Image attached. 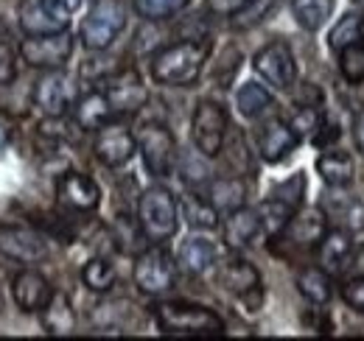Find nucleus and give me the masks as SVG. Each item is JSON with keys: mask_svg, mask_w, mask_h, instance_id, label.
I'll return each instance as SVG.
<instances>
[{"mask_svg": "<svg viewBox=\"0 0 364 341\" xmlns=\"http://www.w3.org/2000/svg\"><path fill=\"white\" fill-rule=\"evenodd\" d=\"M182 215L196 229H213V227H219V210H216V205L208 196H202V193H188L182 199Z\"/></svg>", "mask_w": 364, "mask_h": 341, "instance_id": "nucleus-26", "label": "nucleus"}, {"mask_svg": "<svg viewBox=\"0 0 364 341\" xmlns=\"http://www.w3.org/2000/svg\"><path fill=\"white\" fill-rule=\"evenodd\" d=\"M297 146H300V137L294 134V129L289 126L286 121H280V118L269 121L267 126L261 129V134H258V148H261V157L267 163H277V160L289 157Z\"/></svg>", "mask_w": 364, "mask_h": 341, "instance_id": "nucleus-21", "label": "nucleus"}, {"mask_svg": "<svg viewBox=\"0 0 364 341\" xmlns=\"http://www.w3.org/2000/svg\"><path fill=\"white\" fill-rule=\"evenodd\" d=\"M177 266L166 249H143L135 263V286L143 294H163L174 286Z\"/></svg>", "mask_w": 364, "mask_h": 341, "instance_id": "nucleus-11", "label": "nucleus"}, {"mask_svg": "<svg viewBox=\"0 0 364 341\" xmlns=\"http://www.w3.org/2000/svg\"><path fill=\"white\" fill-rule=\"evenodd\" d=\"M364 34V20L359 14H345L336 26H333V31H331V37H328V45L333 48V50H342V48H348V45H353L356 40H362Z\"/></svg>", "mask_w": 364, "mask_h": 341, "instance_id": "nucleus-32", "label": "nucleus"}, {"mask_svg": "<svg viewBox=\"0 0 364 341\" xmlns=\"http://www.w3.org/2000/svg\"><path fill=\"white\" fill-rule=\"evenodd\" d=\"M342 299H345L348 308H353V310L364 313V274L353 277V280H348V283L342 286Z\"/></svg>", "mask_w": 364, "mask_h": 341, "instance_id": "nucleus-39", "label": "nucleus"}, {"mask_svg": "<svg viewBox=\"0 0 364 341\" xmlns=\"http://www.w3.org/2000/svg\"><path fill=\"white\" fill-rule=\"evenodd\" d=\"M269 196H272V199H280V202H286V205L294 207V210H300L303 196H306V176H303V173H294L291 179L280 182Z\"/></svg>", "mask_w": 364, "mask_h": 341, "instance_id": "nucleus-37", "label": "nucleus"}, {"mask_svg": "<svg viewBox=\"0 0 364 341\" xmlns=\"http://www.w3.org/2000/svg\"><path fill=\"white\" fill-rule=\"evenodd\" d=\"M216 260H219V247L208 238H188L180 247V263L193 274L208 271L210 266H216Z\"/></svg>", "mask_w": 364, "mask_h": 341, "instance_id": "nucleus-24", "label": "nucleus"}, {"mask_svg": "<svg viewBox=\"0 0 364 341\" xmlns=\"http://www.w3.org/2000/svg\"><path fill=\"white\" fill-rule=\"evenodd\" d=\"M210 56L208 40H182L154 53L151 59V76L154 82L168 87H188L193 85Z\"/></svg>", "mask_w": 364, "mask_h": 341, "instance_id": "nucleus-1", "label": "nucleus"}, {"mask_svg": "<svg viewBox=\"0 0 364 341\" xmlns=\"http://www.w3.org/2000/svg\"><path fill=\"white\" fill-rule=\"evenodd\" d=\"M228 112L222 104L216 101H199L191 118V137L193 146L199 148L202 157H216L225 148V137H228Z\"/></svg>", "mask_w": 364, "mask_h": 341, "instance_id": "nucleus-6", "label": "nucleus"}, {"mask_svg": "<svg viewBox=\"0 0 364 341\" xmlns=\"http://www.w3.org/2000/svg\"><path fill=\"white\" fill-rule=\"evenodd\" d=\"M252 67L267 85L277 90H289L297 79V62L286 43H269L267 48H261L252 59Z\"/></svg>", "mask_w": 364, "mask_h": 341, "instance_id": "nucleus-12", "label": "nucleus"}, {"mask_svg": "<svg viewBox=\"0 0 364 341\" xmlns=\"http://www.w3.org/2000/svg\"><path fill=\"white\" fill-rule=\"evenodd\" d=\"M353 134H356V146L359 151H364V109L356 115V124H353Z\"/></svg>", "mask_w": 364, "mask_h": 341, "instance_id": "nucleus-43", "label": "nucleus"}, {"mask_svg": "<svg viewBox=\"0 0 364 341\" xmlns=\"http://www.w3.org/2000/svg\"><path fill=\"white\" fill-rule=\"evenodd\" d=\"M319 263L328 274H345L350 266H353V255H356V244L350 238V232L345 229H331L325 232V238L319 241L317 247Z\"/></svg>", "mask_w": 364, "mask_h": 341, "instance_id": "nucleus-19", "label": "nucleus"}, {"mask_svg": "<svg viewBox=\"0 0 364 341\" xmlns=\"http://www.w3.org/2000/svg\"><path fill=\"white\" fill-rule=\"evenodd\" d=\"M213 205H216V210L219 213H232L235 207H241L244 205V185L238 182V179H219V182H213V188H210V196H208Z\"/></svg>", "mask_w": 364, "mask_h": 341, "instance_id": "nucleus-30", "label": "nucleus"}, {"mask_svg": "<svg viewBox=\"0 0 364 341\" xmlns=\"http://www.w3.org/2000/svg\"><path fill=\"white\" fill-rule=\"evenodd\" d=\"M235 107H238V112L244 118H258L261 112H267L272 107V95H269V90H264L261 85L247 82L238 90V95H235Z\"/></svg>", "mask_w": 364, "mask_h": 341, "instance_id": "nucleus-29", "label": "nucleus"}, {"mask_svg": "<svg viewBox=\"0 0 364 341\" xmlns=\"http://www.w3.org/2000/svg\"><path fill=\"white\" fill-rule=\"evenodd\" d=\"M336 137H339V129L333 126V124H325V121H322V126H319L317 134H314V143H317L319 148H325V146L333 143Z\"/></svg>", "mask_w": 364, "mask_h": 341, "instance_id": "nucleus-42", "label": "nucleus"}, {"mask_svg": "<svg viewBox=\"0 0 364 341\" xmlns=\"http://www.w3.org/2000/svg\"><path fill=\"white\" fill-rule=\"evenodd\" d=\"M73 112H76V126L79 129H101L115 118V109H112L109 98L104 95V90H92L85 98H79Z\"/></svg>", "mask_w": 364, "mask_h": 341, "instance_id": "nucleus-22", "label": "nucleus"}, {"mask_svg": "<svg viewBox=\"0 0 364 341\" xmlns=\"http://www.w3.org/2000/svg\"><path fill=\"white\" fill-rule=\"evenodd\" d=\"M14 79V50L11 45L0 43V85Z\"/></svg>", "mask_w": 364, "mask_h": 341, "instance_id": "nucleus-40", "label": "nucleus"}, {"mask_svg": "<svg viewBox=\"0 0 364 341\" xmlns=\"http://www.w3.org/2000/svg\"><path fill=\"white\" fill-rule=\"evenodd\" d=\"M154 322L166 336H191L210 339L225 336V322L216 310L193 302H163L154 308Z\"/></svg>", "mask_w": 364, "mask_h": 341, "instance_id": "nucleus-2", "label": "nucleus"}, {"mask_svg": "<svg viewBox=\"0 0 364 341\" xmlns=\"http://www.w3.org/2000/svg\"><path fill=\"white\" fill-rule=\"evenodd\" d=\"M325 232H328V218L317 207L297 210V213L289 218V224L280 229V235L291 247H297V249H317L319 241L325 238Z\"/></svg>", "mask_w": 364, "mask_h": 341, "instance_id": "nucleus-17", "label": "nucleus"}, {"mask_svg": "<svg viewBox=\"0 0 364 341\" xmlns=\"http://www.w3.org/2000/svg\"><path fill=\"white\" fill-rule=\"evenodd\" d=\"M289 126L294 129V134H297L300 140H309V137H314L317 129L322 126V112H319L317 107L306 104V107H300V109L294 112V118L289 121Z\"/></svg>", "mask_w": 364, "mask_h": 341, "instance_id": "nucleus-36", "label": "nucleus"}, {"mask_svg": "<svg viewBox=\"0 0 364 341\" xmlns=\"http://www.w3.org/2000/svg\"><path fill=\"white\" fill-rule=\"evenodd\" d=\"M137 151V137L118 121H109L98 129L95 137V157L107 166V168H121L132 160Z\"/></svg>", "mask_w": 364, "mask_h": 341, "instance_id": "nucleus-13", "label": "nucleus"}, {"mask_svg": "<svg viewBox=\"0 0 364 341\" xmlns=\"http://www.w3.org/2000/svg\"><path fill=\"white\" fill-rule=\"evenodd\" d=\"M297 288L311 305H328L331 302V277L325 269H303L297 274Z\"/></svg>", "mask_w": 364, "mask_h": 341, "instance_id": "nucleus-28", "label": "nucleus"}, {"mask_svg": "<svg viewBox=\"0 0 364 341\" xmlns=\"http://www.w3.org/2000/svg\"><path fill=\"white\" fill-rule=\"evenodd\" d=\"M267 235L264 232V221L261 213L252 210V207H235L232 213H228L225 221V241H228L230 249H244L250 244H255V238Z\"/></svg>", "mask_w": 364, "mask_h": 341, "instance_id": "nucleus-20", "label": "nucleus"}, {"mask_svg": "<svg viewBox=\"0 0 364 341\" xmlns=\"http://www.w3.org/2000/svg\"><path fill=\"white\" fill-rule=\"evenodd\" d=\"M137 221L149 241H168L180 227V205L166 188H149L140 196Z\"/></svg>", "mask_w": 364, "mask_h": 341, "instance_id": "nucleus-3", "label": "nucleus"}, {"mask_svg": "<svg viewBox=\"0 0 364 341\" xmlns=\"http://www.w3.org/2000/svg\"><path fill=\"white\" fill-rule=\"evenodd\" d=\"M127 26V9L121 0H95L82 23V43L87 50H107Z\"/></svg>", "mask_w": 364, "mask_h": 341, "instance_id": "nucleus-5", "label": "nucleus"}, {"mask_svg": "<svg viewBox=\"0 0 364 341\" xmlns=\"http://www.w3.org/2000/svg\"><path fill=\"white\" fill-rule=\"evenodd\" d=\"M31 98H34V104L50 115V118H65L73 107H76V101H79V85H76V79L70 76V73H65L62 67L59 70H50L46 73L34 90H31Z\"/></svg>", "mask_w": 364, "mask_h": 341, "instance_id": "nucleus-7", "label": "nucleus"}, {"mask_svg": "<svg viewBox=\"0 0 364 341\" xmlns=\"http://www.w3.org/2000/svg\"><path fill=\"white\" fill-rule=\"evenodd\" d=\"M250 0H208V9L213 14H222V17H232L235 11H241Z\"/></svg>", "mask_w": 364, "mask_h": 341, "instance_id": "nucleus-41", "label": "nucleus"}, {"mask_svg": "<svg viewBox=\"0 0 364 341\" xmlns=\"http://www.w3.org/2000/svg\"><path fill=\"white\" fill-rule=\"evenodd\" d=\"M104 95L109 98L115 115H129L137 112L143 104H146V87L140 82L135 70H121V73H112L104 79Z\"/></svg>", "mask_w": 364, "mask_h": 341, "instance_id": "nucleus-15", "label": "nucleus"}, {"mask_svg": "<svg viewBox=\"0 0 364 341\" xmlns=\"http://www.w3.org/2000/svg\"><path fill=\"white\" fill-rule=\"evenodd\" d=\"M82 9V0H23L20 3V28L28 37L68 31L70 17Z\"/></svg>", "mask_w": 364, "mask_h": 341, "instance_id": "nucleus-4", "label": "nucleus"}, {"mask_svg": "<svg viewBox=\"0 0 364 341\" xmlns=\"http://www.w3.org/2000/svg\"><path fill=\"white\" fill-rule=\"evenodd\" d=\"M11 297L20 305V310L26 313H40L48 305V299L53 297V288L48 283L46 274L34 271V269H26L14 277L11 283Z\"/></svg>", "mask_w": 364, "mask_h": 341, "instance_id": "nucleus-18", "label": "nucleus"}, {"mask_svg": "<svg viewBox=\"0 0 364 341\" xmlns=\"http://www.w3.org/2000/svg\"><path fill=\"white\" fill-rule=\"evenodd\" d=\"M23 59L28 62V67H43V70H59L65 67V62L73 53V37L68 31L59 34H37L28 37L20 45Z\"/></svg>", "mask_w": 364, "mask_h": 341, "instance_id": "nucleus-10", "label": "nucleus"}, {"mask_svg": "<svg viewBox=\"0 0 364 341\" xmlns=\"http://www.w3.org/2000/svg\"><path fill=\"white\" fill-rule=\"evenodd\" d=\"M40 313H43V328L50 336H70L76 330V310L68 294L53 291V297L48 299V305Z\"/></svg>", "mask_w": 364, "mask_h": 341, "instance_id": "nucleus-23", "label": "nucleus"}, {"mask_svg": "<svg viewBox=\"0 0 364 341\" xmlns=\"http://www.w3.org/2000/svg\"><path fill=\"white\" fill-rule=\"evenodd\" d=\"M317 170L319 176L331 185V188H345L353 182V157L348 151H325L317 160Z\"/></svg>", "mask_w": 364, "mask_h": 341, "instance_id": "nucleus-25", "label": "nucleus"}, {"mask_svg": "<svg viewBox=\"0 0 364 341\" xmlns=\"http://www.w3.org/2000/svg\"><path fill=\"white\" fill-rule=\"evenodd\" d=\"M331 218H339L348 232H364V205L359 199H336L331 205Z\"/></svg>", "mask_w": 364, "mask_h": 341, "instance_id": "nucleus-34", "label": "nucleus"}, {"mask_svg": "<svg viewBox=\"0 0 364 341\" xmlns=\"http://www.w3.org/2000/svg\"><path fill=\"white\" fill-rule=\"evenodd\" d=\"M0 255L17 263H40L48 257V247L28 227H0Z\"/></svg>", "mask_w": 364, "mask_h": 341, "instance_id": "nucleus-14", "label": "nucleus"}, {"mask_svg": "<svg viewBox=\"0 0 364 341\" xmlns=\"http://www.w3.org/2000/svg\"><path fill=\"white\" fill-rule=\"evenodd\" d=\"M137 148L143 154V166L151 176L163 179L174 170L177 163V143L174 134L163 124H146L137 134Z\"/></svg>", "mask_w": 364, "mask_h": 341, "instance_id": "nucleus-8", "label": "nucleus"}, {"mask_svg": "<svg viewBox=\"0 0 364 341\" xmlns=\"http://www.w3.org/2000/svg\"><path fill=\"white\" fill-rule=\"evenodd\" d=\"M339 67H342V76H345L350 85H362L364 82V37L339 50Z\"/></svg>", "mask_w": 364, "mask_h": 341, "instance_id": "nucleus-33", "label": "nucleus"}, {"mask_svg": "<svg viewBox=\"0 0 364 341\" xmlns=\"http://www.w3.org/2000/svg\"><path fill=\"white\" fill-rule=\"evenodd\" d=\"M216 283L225 291H230L232 297L250 302V310H258V305H261V274H258V269L252 263H247L241 257L219 260Z\"/></svg>", "mask_w": 364, "mask_h": 341, "instance_id": "nucleus-9", "label": "nucleus"}, {"mask_svg": "<svg viewBox=\"0 0 364 341\" xmlns=\"http://www.w3.org/2000/svg\"><path fill=\"white\" fill-rule=\"evenodd\" d=\"M56 196L65 207L79 210V213H90L101 205V188L92 182L90 176H85L79 170H68V173L59 176Z\"/></svg>", "mask_w": 364, "mask_h": 341, "instance_id": "nucleus-16", "label": "nucleus"}, {"mask_svg": "<svg viewBox=\"0 0 364 341\" xmlns=\"http://www.w3.org/2000/svg\"><path fill=\"white\" fill-rule=\"evenodd\" d=\"M82 280L90 291H109L115 286V269L104 257H92L90 263H85V269H82Z\"/></svg>", "mask_w": 364, "mask_h": 341, "instance_id": "nucleus-31", "label": "nucleus"}, {"mask_svg": "<svg viewBox=\"0 0 364 341\" xmlns=\"http://www.w3.org/2000/svg\"><path fill=\"white\" fill-rule=\"evenodd\" d=\"M333 6H336V0H291L294 20H297L306 31H319V28L331 20Z\"/></svg>", "mask_w": 364, "mask_h": 341, "instance_id": "nucleus-27", "label": "nucleus"}, {"mask_svg": "<svg viewBox=\"0 0 364 341\" xmlns=\"http://www.w3.org/2000/svg\"><path fill=\"white\" fill-rule=\"evenodd\" d=\"M188 3L191 0H135V9L143 20L157 23V20H168V17L180 14Z\"/></svg>", "mask_w": 364, "mask_h": 341, "instance_id": "nucleus-35", "label": "nucleus"}, {"mask_svg": "<svg viewBox=\"0 0 364 341\" xmlns=\"http://www.w3.org/2000/svg\"><path fill=\"white\" fill-rule=\"evenodd\" d=\"M274 3H277V0H250L241 11L232 14V26H235V28H250V26L267 20V14L274 9Z\"/></svg>", "mask_w": 364, "mask_h": 341, "instance_id": "nucleus-38", "label": "nucleus"}, {"mask_svg": "<svg viewBox=\"0 0 364 341\" xmlns=\"http://www.w3.org/2000/svg\"><path fill=\"white\" fill-rule=\"evenodd\" d=\"M353 6H359V9H364V0H353Z\"/></svg>", "mask_w": 364, "mask_h": 341, "instance_id": "nucleus-44", "label": "nucleus"}]
</instances>
